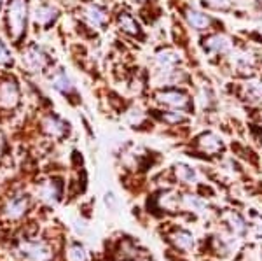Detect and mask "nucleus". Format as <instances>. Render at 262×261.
I'll list each match as a JSON object with an SVG mask.
<instances>
[{"label": "nucleus", "instance_id": "f8f14e48", "mask_svg": "<svg viewBox=\"0 0 262 261\" xmlns=\"http://www.w3.org/2000/svg\"><path fill=\"white\" fill-rule=\"evenodd\" d=\"M40 196L46 202H56L61 196V183L58 179H51L40 188Z\"/></svg>", "mask_w": 262, "mask_h": 261}, {"label": "nucleus", "instance_id": "6e6552de", "mask_svg": "<svg viewBox=\"0 0 262 261\" xmlns=\"http://www.w3.org/2000/svg\"><path fill=\"white\" fill-rule=\"evenodd\" d=\"M42 130H44L46 135H49L53 138H63L69 133V125H67L61 117L49 114L42 119Z\"/></svg>", "mask_w": 262, "mask_h": 261}, {"label": "nucleus", "instance_id": "0eeeda50", "mask_svg": "<svg viewBox=\"0 0 262 261\" xmlns=\"http://www.w3.org/2000/svg\"><path fill=\"white\" fill-rule=\"evenodd\" d=\"M156 100L163 105H168V107L173 109H187L189 107V96L180 90H161L158 95H156Z\"/></svg>", "mask_w": 262, "mask_h": 261}, {"label": "nucleus", "instance_id": "ddd939ff", "mask_svg": "<svg viewBox=\"0 0 262 261\" xmlns=\"http://www.w3.org/2000/svg\"><path fill=\"white\" fill-rule=\"evenodd\" d=\"M185 19H187V23L191 25L192 28H196V30H205V28H208V25H210L208 16L203 14L200 11H194V9L185 11Z\"/></svg>", "mask_w": 262, "mask_h": 261}, {"label": "nucleus", "instance_id": "6ab92c4d", "mask_svg": "<svg viewBox=\"0 0 262 261\" xmlns=\"http://www.w3.org/2000/svg\"><path fill=\"white\" fill-rule=\"evenodd\" d=\"M201 140H203L201 144H203V147H205L206 151H219V149H222L221 138L215 137L213 133H206V135H203Z\"/></svg>", "mask_w": 262, "mask_h": 261}, {"label": "nucleus", "instance_id": "4be33fe9", "mask_svg": "<svg viewBox=\"0 0 262 261\" xmlns=\"http://www.w3.org/2000/svg\"><path fill=\"white\" fill-rule=\"evenodd\" d=\"M163 119L166 121V123H180V121H184V116L179 114V112H166V114H163Z\"/></svg>", "mask_w": 262, "mask_h": 261}, {"label": "nucleus", "instance_id": "f257e3e1", "mask_svg": "<svg viewBox=\"0 0 262 261\" xmlns=\"http://www.w3.org/2000/svg\"><path fill=\"white\" fill-rule=\"evenodd\" d=\"M30 6L28 0H7L6 6V28L7 35L14 44H19L27 33Z\"/></svg>", "mask_w": 262, "mask_h": 261}, {"label": "nucleus", "instance_id": "2eb2a0df", "mask_svg": "<svg viewBox=\"0 0 262 261\" xmlns=\"http://www.w3.org/2000/svg\"><path fill=\"white\" fill-rule=\"evenodd\" d=\"M156 60H158V63L163 67V69H170V67H173V65H177V63H179V56H177V53L170 51V49H164V51L158 53Z\"/></svg>", "mask_w": 262, "mask_h": 261}, {"label": "nucleus", "instance_id": "a211bd4d", "mask_svg": "<svg viewBox=\"0 0 262 261\" xmlns=\"http://www.w3.org/2000/svg\"><path fill=\"white\" fill-rule=\"evenodd\" d=\"M69 261H88V252L81 244H72L70 246Z\"/></svg>", "mask_w": 262, "mask_h": 261}, {"label": "nucleus", "instance_id": "412c9836", "mask_svg": "<svg viewBox=\"0 0 262 261\" xmlns=\"http://www.w3.org/2000/svg\"><path fill=\"white\" fill-rule=\"evenodd\" d=\"M247 96L250 100H260L262 98V84H248Z\"/></svg>", "mask_w": 262, "mask_h": 261}, {"label": "nucleus", "instance_id": "5701e85b", "mask_svg": "<svg viewBox=\"0 0 262 261\" xmlns=\"http://www.w3.org/2000/svg\"><path fill=\"white\" fill-rule=\"evenodd\" d=\"M205 4H208L213 9H227L229 7V0H205Z\"/></svg>", "mask_w": 262, "mask_h": 261}, {"label": "nucleus", "instance_id": "dca6fc26", "mask_svg": "<svg viewBox=\"0 0 262 261\" xmlns=\"http://www.w3.org/2000/svg\"><path fill=\"white\" fill-rule=\"evenodd\" d=\"M173 242L177 244V247H180V249H191L194 246V238L192 235L189 233V231L185 230H179L175 235H173Z\"/></svg>", "mask_w": 262, "mask_h": 261}, {"label": "nucleus", "instance_id": "aec40b11", "mask_svg": "<svg viewBox=\"0 0 262 261\" xmlns=\"http://www.w3.org/2000/svg\"><path fill=\"white\" fill-rule=\"evenodd\" d=\"M9 63H12L11 51L6 46V42L0 39V67H6V65H9Z\"/></svg>", "mask_w": 262, "mask_h": 261}, {"label": "nucleus", "instance_id": "9d476101", "mask_svg": "<svg viewBox=\"0 0 262 261\" xmlns=\"http://www.w3.org/2000/svg\"><path fill=\"white\" fill-rule=\"evenodd\" d=\"M117 27L121 28L122 32H126L128 35H133V37H138L142 33V28H140V23L137 21L133 14H129L128 11H121L117 14Z\"/></svg>", "mask_w": 262, "mask_h": 261}, {"label": "nucleus", "instance_id": "1a4fd4ad", "mask_svg": "<svg viewBox=\"0 0 262 261\" xmlns=\"http://www.w3.org/2000/svg\"><path fill=\"white\" fill-rule=\"evenodd\" d=\"M51 84H53L54 90L60 91L61 95H65V96L75 95L74 83H72V79L67 75V72H63V70H56V72H53V75H51Z\"/></svg>", "mask_w": 262, "mask_h": 261}, {"label": "nucleus", "instance_id": "7ed1b4c3", "mask_svg": "<svg viewBox=\"0 0 262 261\" xmlns=\"http://www.w3.org/2000/svg\"><path fill=\"white\" fill-rule=\"evenodd\" d=\"M21 91L16 79H4L0 81V111H14L19 105Z\"/></svg>", "mask_w": 262, "mask_h": 261}, {"label": "nucleus", "instance_id": "f03ea898", "mask_svg": "<svg viewBox=\"0 0 262 261\" xmlns=\"http://www.w3.org/2000/svg\"><path fill=\"white\" fill-rule=\"evenodd\" d=\"M23 67L28 72H42L49 67V54L37 44L28 46L23 51Z\"/></svg>", "mask_w": 262, "mask_h": 261}, {"label": "nucleus", "instance_id": "9b49d317", "mask_svg": "<svg viewBox=\"0 0 262 261\" xmlns=\"http://www.w3.org/2000/svg\"><path fill=\"white\" fill-rule=\"evenodd\" d=\"M84 19H86L91 27L101 28L107 23V11L101 6H98V4H91V6H88L86 11H84Z\"/></svg>", "mask_w": 262, "mask_h": 261}, {"label": "nucleus", "instance_id": "20e7f679", "mask_svg": "<svg viewBox=\"0 0 262 261\" xmlns=\"http://www.w3.org/2000/svg\"><path fill=\"white\" fill-rule=\"evenodd\" d=\"M28 207H30V196L27 193H16L4 205V214L7 219H19L27 214Z\"/></svg>", "mask_w": 262, "mask_h": 261}, {"label": "nucleus", "instance_id": "39448f33", "mask_svg": "<svg viewBox=\"0 0 262 261\" xmlns=\"http://www.w3.org/2000/svg\"><path fill=\"white\" fill-rule=\"evenodd\" d=\"M21 254L28 261H51V258H53V249L46 242L28 240L21 244Z\"/></svg>", "mask_w": 262, "mask_h": 261}, {"label": "nucleus", "instance_id": "4468645a", "mask_svg": "<svg viewBox=\"0 0 262 261\" xmlns=\"http://www.w3.org/2000/svg\"><path fill=\"white\" fill-rule=\"evenodd\" d=\"M229 41L222 35H212L205 41V48L213 53H226L229 49Z\"/></svg>", "mask_w": 262, "mask_h": 261}, {"label": "nucleus", "instance_id": "b1692460", "mask_svg": "<svg viewBox=\"0 0 262 261\" xmlns=\"http://www.w3.org/2000/svg\"><path fill=\"white\" fill-rule=\"evenodd\" d=\"M2 7H4V0H0V11H2Z\"/></svg>", "mask_w": 262, "mask_h": 261}, {"label": "nucleus", "instance_id": "423d86ee", "mask_svg": "<svg viewBox=\"0 0 262 261\" xmlns=\"http://www.w3.org/2000/svg\"><path fill=\"white\" fill-rule=\"evenodd\" d=\"M58 16H60V11H58L54 6H51V4H39V6L32 11L33 23L42 28L53 27V25L56 23Z\"/></svg>", "mask_w": 262, "mask_h": 261}, {"label": "nucleus", "instance_id": "f3484780", "mask_svg": "<svg viewBox=\"0 0 262 261\" xmlns=\"http://www.w3.org/2000/svg\"><path fill=\"white\" fill-rule=\"evenodd\" d=\"M177 175H179V179L182 180V183H187V184H192L194 180H196L198 174L196 170L187 165H179L177 167Z\"/></svg>", "mask_w": 262, "mask_h": 261}]
</instances>
